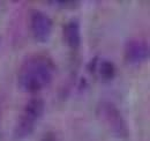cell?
Here are the masks:
<instances>
[{"label": "cell", "mask_w": 150, "mask_h": 141, "mask_svg": "<svg viewBox=\"0 0 150 141\" xmlns=\"http://www.w3.org/2000/svg\"><path fill=\"white\" fill-rule=\"evenodd\" d=\"M53 64L43 56H36L23 64L19 74V86L24 91L36 93L45 88L52 79Z\"/></svg>", "instance_id": "1"}, {"label": "cell", "mask_w": 150, "mask_h": 141, "mask_svg": "<svg viewBox=\"0 0 150 141\" xmlns=\"http://www.w3.org/2000/svg\"><path fill=\"white\" fill-rule=\"evenodd\" d=\"M44 112V101L40 98H31L23 110L15 128V137L23 139L29 137L36 127L38 119Z\"/></svg>", "instance_id": "2"}, {"label": "cell", "mask_w": 150, "mask_h": 141, "mask_svg": "<svg viewBox=\"0 0 150 141\" xmlns=\"http://www.w3.org/2000/svg\"><path fill=\"white\" fill-rule=\"evenodd\" d=\"M30 29L38 43H46L52 33V21L45 13L35 9L30 14Z\"/></svg>", "instance_id": "3"}, {"label": "cell", "mask_w": 150, "mask_h": 141, "mask_svg": "<svg viewBox=\"0 0 150 141\" xmlns=\"http://www.w3.org/2000/svg\"><path fill=\"white\" fill-rule=\"evenodd\" d=\"M125 57L127 61L132 64L142 63L149 57V48L144 42L131 41L126 46Z\"/></svg>", "instance_id": "4"}, {"label": "cell", "mask_w": 150, "mask_h": 141, "mask_svg": "<svg viewBox=\"0 0 150 141\" xmlns=\"http://www.w3.org/2000/svg\"><path fill=\"white\" fill-rule=\"evenodd\" d=\"M65 39L69 48L77 49L81 45V34H80V26L79 23L72 20L65 26Z\"/></svg>", "instance_id": "5"}, {"label": "cell", "mask_w": 150, "mask_h": 141, "mask_svg": "<svg viewBox=\"0 0 150 141\" xmlns=\"http://www.w3.org/2000/svg\"><path fill=\"white\" fill-rule=\"evenodd\" d=\"M105 113H106V118L109 119V122L111 124V127L114 128V132L117 134H125L126 125L124 123L121 116L119 115L118 110H115L112 106L106 105V108H105Z\"/></svg>", "instance_id": "6"}, {"label": "cell", "mask_w": 150, "mask_h": 141, "mask_svg": "<svg viewBox=\"0 0 150 141\" xmlns=\"http://www.w3.org/2000/svg\"><path fill=\"white\" fill-rule=\"evenodd\" d=\"M99 74L104 80H111L115 75V67L110 61H103L99 65Z\"/></svg>", "instance_id": "7"}, {"label": "cell", "mask_w": 150, "mask_h": 141, "mask_svg": "<svg viewBox=\"0 0 150 141\" xmlns=\"http://www.w3.org/2000/svg\"><path fill=\"white\" fill-rule=\"evenodd\" d=\"M51 4H57L61 8H75L79 6V1H51Z\"/></svg>", "instance_id": "8"}, {"label": "cell", "mask_w": 150, "mask_h": 141, "mask_svg": "<svg viewBox=\"0 0 150 141\" xmlns=\"http://www.w3.org/2000/svg\"><path fill=\"white\" fill-rule=\"evenodd\" d=\"M42 141H56V138H54L53 133H46V135L42 139Z\"/></svg>", "instance_id": "9"}]
</instances>
